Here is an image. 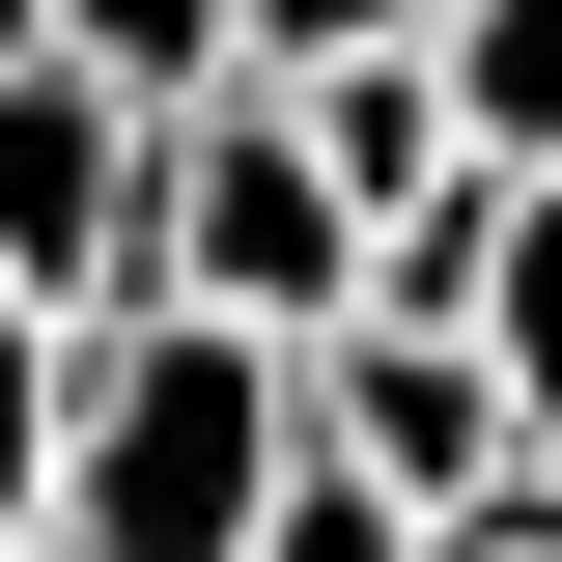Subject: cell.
Instances as JSON below:
<instances>
[{
  "label": "cell",
  "mask_w": 562,
  "mask_h": 562,
  "mask_svg": "<svg viewBox=\"0 0 562 562\" xmlns=\"http://www.w3.org/2000/svg\"><path fill=\"white\" fill-rule=\"evenodd\" d=\"M57 338H85V310H29V281H0V562L57 535Z\"/></svg>",
  "instance_id": "cell-9"
},
{
  "label": "cell",
  "mask_w": 562,
  "mask_h": 562,
  "mask_svg": "<svg viewBox=\"0 0 562 562\" xmlns=\"http://www.w3.org/2000/svg\"><path fill=\"white\" fill-rule=\"evenodd\" d=\"M140 281H198V310H254V338H338L366 310V198L310 169V113H281L254 57L169 85V140H140Z\"/></svg>",
  "instance_id": "cell-2"
},
{
  "label": "cell",
  "mask_w": 562,
  "mask_h": 562,
  "mask_svg": "<svg viewBox=\"0 0 562 562\" xmlns=\"http://www.w3.org/2000/svg\"><path fill=\"white\" fill-rule=\"evenodd\" d=\"M310 479V338L140 281L57 338V562H254V506Z\"/></svg>",
  "instance_id": "cell-1"
},
{
  "label": "cell",
  "mask_w": 562,
  "mask_h": 562,
  "mask_svg": "<svg viewBox=\"0 0 562 562\" xmlns=\"http://www.w3.org/2000/svg\"><path fill=\"white\" fill-rule=\"evenodd\" d=\"M0 29H57V57L140 85V113H169V85H225V0H0Z\"/></svg>",
  "instance_id": "cell-8"
},
{
  "label": "cell",
  "mask_w": 562,
  "mask_h": 562,
  "mask_svg": "<svg viewBox=\"0 0 562 562\" xmlns=\"http://www.w3.org/2000/svg\"><path fill=\"white\" fill-rule=\"evenodd\" d=\"M479 366H506V422L562 479V169H506V225H479Z\"/></svg>",
  "instance_id": "cell-6"
},
{
  "label": "cell",
  "mask_w": 562,
  "mask_h": 562,
  "mask_svg": "<svg viewBox=\"0 0 562 562\" xmlns=\"http://www.w3.org/2000/svg\"><path fill=\"white\" fill-rule=\"evenodd\" d=\"M310 450H338L366 506H422V535L535 479V422H506V366H479V310H338V338H310Z\"/></svg>",
  "instance_id": "cell-3"
},
{
  "label": "cell",
  "mask_w": 562,
  "mask_h": 562,
  "mask_svg": "<svg viewBox=\"0 0 562 562\" xmlns=\"http://www.w3.org/2000/svg\"><path fill=\"white\" fill-rule=\"evenodd\" d=\"M254 562H422V506H366V479H338V450H310V479H281V506H254Z\"/></svg>",
  "instance_id": "cell-10"
},
{
  "label": "cell",
  "mask_w": 562,
  "mask_h": 562,
  "mask_svg": "<svg viewBox=\"0 0 562 562\" xmlns=\"http://www.w3.org/2000/svg\"><path fill=\"white\" fill-rule=\"evenodd\" d=\"M281 113H310V169L366 198V254H394L422 198H479V113H450V57H422V29H366V57H310Z\"/></svg>",
  "instance_id": "cell-5"
},
{
  "label": "cell",
  "mask_w": 562,
  "mask_h": 562,
  "mask_svg": "<svg viewBox=\"0 0 562 562\" xmlns=\"http://www.w3.org/2000/svg\"><path fill=\"white\" fill-rule=\"evenodd\" d=\"M422 57L479 113V169H562V0H422Z\"/></svg>",
  "instance_id": "cell-7"
},
{
  "label": "cell",
  "mask_w": 562,
  "mask_h": 562,
  "mask_svg": "<svg viewBox=\"0 0 562 562\" xmlns=\"http://www.w3.org/2000/svg\"><path fill=\"white\" fill-rule=\"evenodd\" d=\"M422 562H562V479H506V506H450Z\"/></svg>",
  "instance_id": "cell-12"
},
{
  "label": "cell",
  "mask_w": 562,
  "mask_h": 562,
  "mask_svg": "<svg viewBox=\"0 0 562 562\" xmlns=\"http://www.w3.org/2000/svg\"><path fill=\"white\" fill-rule=\"evenodd\" d=\"M140 85H85L57 29H0V281L29 310H140Z\"/></svg>",
  "instance_id": "cell-4"
},
{
  "label": "cell",
  "mask_w": 562,
  "mask_h": 562,
  "mask_svg": "<svg viewBox=\"0 0 562 562\" xmlns=\"http://www.w3.org/2000/svg\"><path fill=\"white\" fill-rule=\"evenodd\" d=\"M366 29H422V0H225V57H254V85H310V57H366Z\"/></svg>",
  "instance_id": "cell-11"
},
{
  "label": "cell",
  "mask_w": 562,
  "mask_h": 562,
  "mask_svg": "<svg viewBox=\"0 0 562 562\" xmlns=\"http://www.w3.org/2000/svg\"><path fill=\"white\" fill-rule=\"evenodd\" d=\"M29 562H57V535H29Z\"/></svg>",
  "instance_id": "cell-13"
}]
</instances>
